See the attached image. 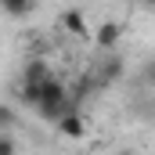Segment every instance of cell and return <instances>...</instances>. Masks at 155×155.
<instances>
[{
  "label": "cell",
  "instance_id": "obj_1",
  "mask_svg": "<svg viewBox=\"0 0 155 155\" xmlns=\"http://www.w3.org/2000/svg\"><path fill=\"white\" fill-rule=\"evenodd\" d=\"M33 105L40 108V116L43 119H51V123H58V119L65 116L72 105H69V90H65V83L58 76H51V79H43L36 87V94H33Z\"/></svg>",
  "mask_w": 155,
  "mask_h": 155
},
{
  "label": "cell",
  "instance_id": "obj_2",
  "mask_svg": "<svg viewBox=\"0 0 155 155\" xmlns=\"http://www.w3.org/2000/svg\"><path fill=\"white\" fill-rule=\"evenodd\" d=\"M43 79H51V69H47V61L43 58H29L25 61V69H22V97L33 105V94H36V87Z\"/></svg>",
  "mask_w": 155,
  "mask_h": 155
},
{
  "label": "cell",
  "instance_id": "obj_3",
  "mask_svg": "<svg viewBox=\"0 0 155 155\" xmlns=\"http://www.w3.org/2000/svg\"><path fill=\"white\" fill-rule=\"evenodd\" d=\"M58 130H61V134H65L69 141H79V137L87 134V123H83V116H79L76 108H69L65 116L58 119Z\"/></svg>",
  "mask_w": 155,
  "mask_h": 155
},
{
  "label": "cell",
  "instance_id": "obj_4",
  "mask_svg": "<svg viewBox=\"0 0 155 155\" xmlns=\"http://www.w3.org/2000/svg\"><path fill=\"white\" fill-rule=\"evenodd\" d=\"M119 40H123V25H119V22L108 18V22H101V25H97V47H101V51H112Z\"/></svg>",
  "mask_w": 155,
  "mask_h": 155
},
{
  "label": "cell",
  "instance_id": "obj_5",
  "mask_svg": "<svg viewBox=\"0 0 155 155\" xmlns=\"http://www.w3.org/2000/svg\"><path fill=\"white\" fill-rule=\"evenodd\" d=\"M61 25H65L69 33H76V36L87 33V18H83L79 11H65V15H61Z\"/></svg>",
  "mask_w": 155,
  "mask_h": 155
},
{
  "label": "cell",
  "instance_id": "obj_6",
  "mask_svg": "<svg viewBox=\"0 0 155 155\" xmlns=\"http://www.w3.org/2000/svg\"><path fill=\"white\" fill-rule=\"evenodd\" d=\"M29 11H33L29 0H7L4 4V15H29Z\"/></svg>",
  "mask_w": 155,
  "mask_h": 155
},
{
  "label": "cell",
  "instance_id": "obj_7",
  "mask_svg": "<svg viewBox=\"0 0 155 155\" xmlns=\"http://www.w3.org/2000/svg\"><path fill=\"white\" fill-rule=\"evenodd\" d=\"M0 155H15V141L11 137H0Z\"/></svg>",
  "mask_w": 155,
  "mask_h": 155
},
{
  "label": "cell",
  "instance_id": "obj_8",
  "mask_svg": "<svg viewBox=\"0 0 155 155\" xmlns=\"http://www.w3.org/2000/svg\"><path fill=\"white\" fill-rule=\"evenodd\" d=\"M119 155H137V152H119Z\"/></svg>",
  "mask_w": 155,
  "mask_h": 155
}]
</instances>
